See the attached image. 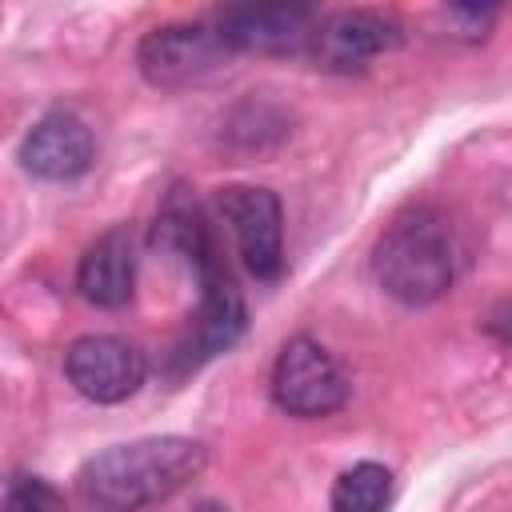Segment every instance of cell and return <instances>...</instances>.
<instances>
[{
    "label": "cell",
    "mask_w": 512,
    "mask_h": 512,
    "mask_svg": "<svg viewBox=\"0 0 512 512\" xmlns=\"http://www.w3.org/2000/svg\"><path fill=\"white\" fill-rule=\"evenodd\" d=\"M204 464L208 448L192 436H144L84 460L76 496L88 512H144L196 480Z\"/></svg>",
    "instance_id": "1"
},
{
    "label": "cell",
    "mask_w": 512,
    "mask_h": 512,
    "mask_svg": "<svg viewBox=\"0 0 512 512\" xmlns=\"http://www.w3.org/2000/svg\"><path fill=\"white\" fill-rule=\"evenodd\" d=\"M372 276L408 308L440 300L460 276V240L448 216L428 204L400 212L372 248Z\"/></svg>",
    "instance_id": "2"
},
{
    "label": "cell",
    "mask_w": 512,
    "mask_h": 512,
    "mask_svg": "<svg viewBox=\"0 0 512 512\" xmlns=\"http://www.w3.org/2000/svg\"><path fill=\"white\" fill-rule=\"evenodd\" d=\"M136 64L156 88H196L228 72L232 48L216 24H164L136 44Z\"/></svg>",
    "instance_id": "3"
},
{
    "label": "cell",
    "mask_w": 512,
    "mask_h": 512,
    "mask_svg": "<svg viewBox=\"0 0 512 512\" xmlns=\"http://www.w3.org/2000/svg\"><path fill=\"white\" fill-rule=\"evenodd\" d=\"M272 400L288 416L316 420V416H328V412L344 408L348 376H344V368L332 360V352L324 344H316L312 336H296L276 356Z\"/></svg>",
    "instance_id": "4"
},
{
    "label": "cell",
    "mask_w": 512,
    "mask_h": 512,
    "mask_svg": "<svg viewBox=\"0 0 512 512\" xmlns=\"http://www.w3.org/2000/svg\"><path fill=\"white\" fill-rule=\"evenodd\" d=\"M216 204L240 248L244 268L256 280H276L284 272V212L276 192L256 184H232L216 196Z\"/></svg>",
    "instance_id": "5"
},
{
    "label": "cell",
    "mask_w": 512,
    "mask_h": 512,
    "mask_svg": "<svg viewBox=\"0 0 512 512\" xmlns=\"http://www.w3.org/2000/svg\"><path fill=\"white\" fill-rule=\"evenodd\" d=\"M68 384L92 404H120L140 392L148 376V360L136 344L120 336H80L64 352Z\"/></svg>",
    "instance_id": "6"
},
{
    "label": "cell",
    "mask_w": 512,
    "mask_h": 512,
    "mask_svg": "<svg viewBox=\"0 0 512 512\" xmlns=\"http://www.w3.org/2000/svg\"><path fill=\"white\" fill-rule=\"evenodd\" d=\"M404 32L392 16L372 12V8H344L332 16H320L316 32H312V56L320 68L328 72H356L368 60L400 48Z\"/></svg>",
    "instance_id": "7"
},
{
    "label": "cell",
    "mask_w": 512,
    "mask_h": 512,
    "mask_svg": "<svg viewBox=\"0 0 512 512\" xmlns=\"http://www.w3.org/2000/svg\"><path fill=\"white\" fill-rule=\"evenodd\" d=\"M196 280H200V308H196V324H192L188 340L176 348L180 368H196V364L228 352L248 324L244 300H240L236 284L228 280L220 256L208 260L204 268H196Z\"/></svg>",
    "instance_id": "8"
},
{
    "label": "cell",
    "mask_w": 512,
    "mask_h": 512,
    "mask_svg": "<svg viewBox=\"0 0 512 512\" xmlns=\"http://www.w3.org/2000/svg\"><path fill=\"white\" fill-rule=\"evenodd\" d=\"M316 12L308 4H232L216 16V28L232 52H300L312 44Z\"/></svg>",
    "instance_id": "9"
},
{
    "label": "cell",
    "mask_w": 512,
    "mask_h": 512,
    "mask_svg": "<svg viewBox=\"0 0 512 512\" xmlns=\"http://www.w3.org/2000/svg\"><path fill=\"white\" fill-rule=\"evenodd\" d=\"M92 160H96V140L76 112L40 116L20 140V164L40 180H72L88 172Z\"/></svg>",
    "instance_id": "10"
},
{
    "label": "cell",
    "mask_w": 512,
    "mask_h": 512,
    "mask_svg": "<svg viewBox=\"0 0 512 512\" xmlns=\"http://www.w3.org/2000/svg\"><path fill=\"white\" fill-rule=\"evenodd\" d=\"M132 284H136L132 236L124 228H112L100 240H92L88 252L80 256V264H76V288L96 308H124L132 300Z\"/></svg>",
    "instance_id": "11"
},
{
    "label": "cell",
    "mask_w": 512,
    "mask_h": 512,
    "mask_svg": "<svg viewBox=\"0 0 512 512\" xmlns=\"http://www.w3.org/2000/svg\"><path fill=\"white\" fill-rule=\"evenodd\" d=\"M392 504V472L376 460H360L344 468L332 484V512H388Z\"/></svg>",
    "instance_id": "12"
},
{
    "label": "cell",
    "mask_w": 512,
    "mask_h": 512,
    "mask_svg": "<svg viewBox=\"0 0 512 512\" xmlns=\"http://www.w3.org/2000/svg\"><path fill=\"white\" fill-rule=\"evenodd\" d=\"M0 512H64L56 488L40 476H12L4 488Z\"/></svg>",
    "instance_id": "13"
},
{
    "label": "cell",
    "mask_w": 512,
    "mask_h": 512,
    "mask_svg": "<svg viewBox=\"0 0 512 512\" xmlns=\"http://www.w3.org/2000/svg\"><path fill=\"white\" fill-rule=\"evenodd\" d=\"M500 16V8H448V20H456L464 32L460 36H484L488 32V24Z\"/></svg>",
    "instance_id": "14"
},
{
    "label": "cell",
    "mask_w": 512,
    "mask_h": 512,
    "mask_svg": "<svg viewBox=\"0 0 512 512\" xmlns=\"http://www.w3.org/2000/svg\"><path fill=\"white\" fill-rule=\"evenodd\" d=\"M492 332H496L500 340H508V344H512V296L492 312Z\"/></svg>",
    "instance_id": "15"
},
{
    "label": "cell",
    "mask_w": 512,
    "mask_h": 512,
    "mask_svg": "<svg viewBox=\"0 0 512 512\" xmlns=\"http://www.w3.org/2000/svg\"><path fill=\"white\" fill-rule=\"evenodd\" d=\"M196 512H224V508H216V504H200Z\"/></svg>",
    "instance_id": "16"
}]
</instances>
